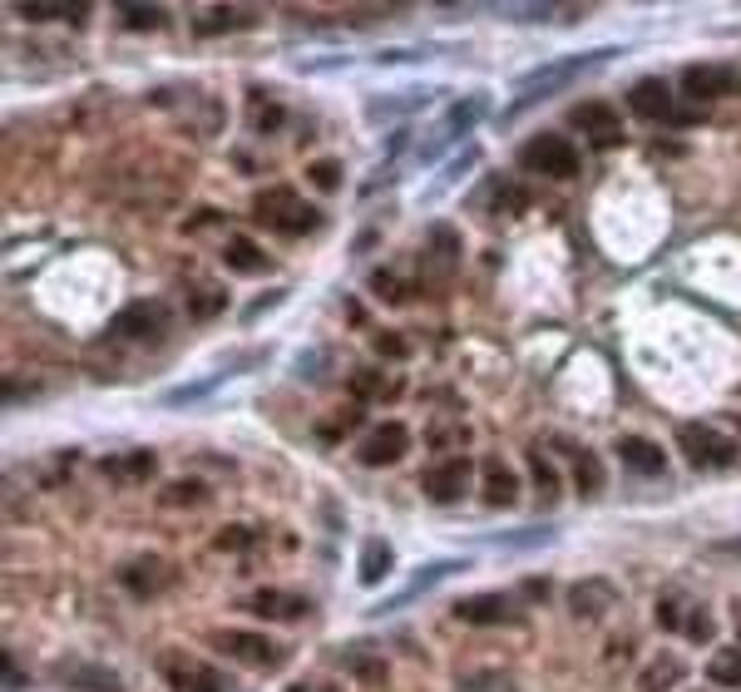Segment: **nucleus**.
<instances>
[{
	"mask_svg": "<svg viewBox=\"0 0 741 692\" xmlns=\"http://www.w3.org/2000/svg\"><path fill=\"white\" fill-rule=\"evenodd\" d=\"M608 59H613V49H588V55H569V59H553V65L529 69V75L514 85V99H509V109H504V119H519L524 109H534L539 99H549V94H559V89H569L573 79H583V75H593V69H603Z\"/></svg>",
	"mask_w": 741,
	"mask_h": 692,
	"instance_id": "obj_1",
	"label": "nucleus"
},
{
	"mask_svg": "<svg viewBox=\"0 0 741 692\" xmlns=\"http://www.w3.org/2000/svg\"><path fill=\"white\" fill-rule=\"evenodd\" d=\"M252 213L262 227H272V233H287V237H302L316 227V208L306 203V198H296L292 188H262V193L252 198Z\"/></svg>",
	"mask_w": 741,
	"mask_h": 692,
	"instance_id": "obj_2",
	"label": "nucleus"
},
{
	"mask_svg": "<svg viewBox=\"0 0 741 692\" xmlns=\"http://www.w3.org/2000/svg\"><path fill=\"white\" fill-rule=\"evenodd\" d=\"M484 114V94H470V99H454L450 109H445L440 114V124L430 129V134L420 138V144H415V158H420V164H435V158L445 154V148L454 144V138L464 134V129H474V119Z\"/></svg>",
	"mask_w": 741,
	"mask_h": 692,
	"instance_id": "obj_3",
	"label": "nucleus"
},
{
	"mask_svg": "<svg viewBox=\"0 0 741 692\" xmlns=\"http://www.w3.org/2000/svg\"><path fill=\"white\" fill-rule=\"evenodd\" d=\"M519 164L529 168V174H543V178H573L579 174V148H573L563 134H534V138H524Z\"/></svg>",
	"mask_w": 741,
	"mask_h": 692,
	"instance_id": "obj_4",
	"label": "nucleus"
},
{
	"mask_svg": "<svg viewBox=\"0 0 741 692\" xmlns=\"http://www.w3.org/2000/svg\"><path fill=\"white\" fill-rule=\"evenodd\" d=\"M677 445L697 470H727V465L737 460V445H731L721 431H711V425H682Z\"/></svg>",
	"mask_w": 741,
	"mask_h": 692,
	"instance_id": "obj_5",
	"label": "nucleus"
},
{
	"mask_svg": "<svg viewBox=\"0 0 741 692\" xmlns=\"http://www.w3.org/2000/svg\"><path fill=\"white\" fill-rule=\"evenodd\" d=\"M158 668H164V678H168V688H173V692H233V682H227L223 672L193 662L188 652H164V658H158Z\"/></svg>",
	"mask_w": 741,
	"mask_h": 692,
	"instance_id": "obj_6",
	"label": "nucleus"
},
{
	"mask_svg": "<svg viewBox=\"0 0 741 692\" xmlns=\"http://www.w3.org/2000/svg\"><path fill=\"white\" fill-rule=\"evenodd\" d=\"M464 563L460 559H440V563H425V569H415L411 579H405V589L401 593H391V599H381L371 609V618H385V613H395V609H405V603H415L420 599V593H430L435 583H445V579H454V573H460Z\"/></svg>",
	"mask_w": 741,
	"mask_h": 692,
	"instance_id": "obj_7",
	"label": "nucleus"
},
{
	"mask_svg": "<svg viewBox=\"0 0 741 692\" xmlns=\"http://www.w3.org/2000/svg\"><path fill=\"white\" fill-rule=\"evenodd\" d=\"M168 332V312L158 302H128L124 312L109 322V336H128V342H154Z\"/></svg>",
	"mask_w": 741,
	"mask_h": 692,
	"instance_id": "obj_8",
	"label": "nucleus"
},
{
	"mask_svg": "<svg viewBox=\"0 0 741 692\" xmlns=\"http://www.w3.org/2000/svg\"><path fill=\"white\" fill-rule=\"evenodd\" d=\"M119 583H124L128 593H138V599H154V593H164L168 583H173V569H168L158 554H138V559L119 563Z\"/></svg>",
	"mask_w": 741,
	"mask_h": 692,
	"instance_id": "obj_9",
	"label": "nucleus"
},
{
	"mask_svg": "<svg viewBox=\"0 0 741 692\" xmlns=\"http://www.w3.org/2000/svg\"><path fill=\"white\" fill-rule=\"evenodd\" d=\"M569 124L579 129L583 138H588L593 148H613V144H622V124L613 119V109L603 104V99H588V104H579L569 114Z\"/></svg>",
	"mask_w": 741,
	"mask_h": 692,
	"instance_id": "obj_10",
	"label": "nucleus"
},
{
	"mask_svg": "<svg viewBox=\"0 0 741 692\" xmlns=\"http://www.w3.org/2000/svg\"><path fill=\"white\" fill-rule=\"evenodd\" d=\"M207 643H213L217 652H227V658H237V662H277L282 658V648H272L262 633H243V628H213Z\"/></svg>",
	"mask_w": 741,
	"mask_h": 692,
	"instance_id": "obj_11",
	"label": "nucleus"
},
{
	"mask_svg": "<svg viewBox=\"0 0 741 692\" xmlns=\"http://www.w3.org/2000/svg\"><path fill=\"white\" fill-rule=\"evenodd\" d=\"M454 618L474 623V628H494V623H514L519 609H514L509 593H474V599L454 603Z\"/></svg>",
	"mask_w": 741,
	"mask_h": 692,
	"instance_id": "obj_12",
	"label": "nucleus"
},
{
	"mask_svg": "<svg viewBox=\"0 0 741 692\" xmlns=\"http://www.w3.org/2000/svg\"><path fill=\"white\" fill-rule=\"evenodd\" d=\"M405 445H411V435H405V425H375V431L361 435V445H356V455H361V465H391L405 455Z\"/></svg>",
	"mask_w": 741,
	"mask_h": 692,
	"instance_id": "obj_13",
	"label": "nucleus"
},
{
	"mask_svg": "<svg viewBox=\"0 0 741 692\" xmlns=\"http://www.w3.org/2000/svg\"><path fill=\"white\" fill-rule=\"evenodd\" d=\"M470 460H445V465H435V470H425V480H420V490L430 494L435 504H454L464 490H470Z\"/></svg>",
	"mask_w": 741,
	"mask_h": 692,
	"instance_id": "obj_14",
	"label": "nucleus"
},
{
	"mask_svg": "<svg viewBox=\"0 0 741 692\" xmlns=\"http://www.w3.org/2000/svg\"><path fill=\"white\" fill-rule=\"evenodd\" d=\"M628 109L638 119H648V124L672 119V89H667V79H638V85L628 89Z\"/></svg>",
	"mask_w": 741,
	"mask_h": 692,
	"instance_id": "obj_15",
	"label": "nucleus"
},
{
	"mask_svg": "<svg viewBox=\"0 0 741 692\" xmlns=\"http://www.w3.org/2000/svg\"><path fill=\"white\" fill-rule=\"evenodd\" d=\"M618 460L628 465V475H648V480H658V475H667V450L652 440H642V435H622L618 440Z\"/></svg>",
	"mask_w": 741,
	"mask_h": 692,
	"instance_id": "obj_16",
	"label": "nucleus"
},
{
	"mask_svg": "<svg viewBox=\"0 0 741 692\" xmlns=\"http://www.w3.org/2000/svg\"><path fill=\"white\" fill-rule=\"evenodd\" d=\"M257 20V10H237V5H198L188 30L193 35H227V30H247Z\"/></svg>",
	"mask_w": 741,
	"mask_h": 692,
	"instance_id": "obj_17",
	"label": "nucleus"
},
{
	"mask_svg": "<svg viewBox=\"0 0 741 692\" xmlns=\"http://www.w3.org/2000/svg\"><path fill=\"white\" fill-rule=\"evenodd\" d=\"M480 490H484V504H494V510H509V504L519 500V480H514V470L499 455H490V460L480 465Z\"/></svg>",
	"mask_w": 741,
	"mask_h": 692,
	"instance_id": "obj_18",
	"label": "nucleus"
},
{
	"mask_svg": "<svg viewBox=\"0 0 741 692\" xmlns=\"http://www.w3.org/2000/svg\"><path fill=\"white\" fill-rule=\"evenodd\" d=\"M59 682H65V688H85V692H119L124 688L114 668H104V662H85V658L59 662Z\"/></svg>",
	"mask_w": 741,
	"mask_h": 692,
	"instance_id": "obj_19",
	"label": "nucleus"
},
{
	"mask_svg": "<svg viewBox=\"0 0 741 692\" xmlns=\"http://www.w3.org/2000/svg\"><path fill=\"white\" fill-rule=\"evenodd\" d=\"M154 470H158L154 450H128V455H104V460H99V475L114 480V484H138V480H148Z\"/></svg>",
	"mask_w": 741,
	"mask_h": 692,
	"instance_id": "obj_20",
	"label": "nucleus"
},
{
	"mask_svg": "<svg viewBox=\"0 0 741 692\" xmlns=\"http://www.w3.org/2000/svg\"><path fill=\"white\" fill-rule=\"evenodd\" d=\"M247 609L257 613V618H302L306 613V593H292V589H257L252 599H247Z\"/></svg>",
	"mask_w": 741,
	"mask_h": 692,
	"instance_id": "obj_21",
	"label": "nucleus"
},
{
	"mask_svg": "<svg viewBox=\"0 0 741 692\" xmlns=\"http://www.w3.org/2000/svg\"><path fill=\"white\" fill-rule=\"evenodd\" d=\"M682 89H687L692 99H717V94H731V89H737V75H731L727 65H692L687 75H682Z\"/></svg>",
	"mask_w": 741,
	"mask_h": 692,
	"instance_id": "obj_22",
	"label": "nucleus"
},
{
	"mask_svg": "<svg viewBox=\"0 0 741 692\" xmlns=\"http://www.w3.org/2000/svg\"><path fill=\"white\" fill-rule=\"evenodd\" d=\"M569 609L573 618H603L613 609V583L608 579H583L569 589Z\"/></svg>",
	"mask_w": 741,
	"mask_h": 692,
	"instance_id": "obj_23",
	"label": "nucleus"
},
{
	"mask_svg": "<svg viewBox=\"0 0 741 692\" xmlns=\"http://www.w3.org/2000/svg\"><path fill=\"white\" fill-rule=\"evenodd\" d=\"M682 678H687V668H682V658H672V652H658V658L642 668L638 688L642 692H677Z\"/></svg>",
	"mask_w": 741,
	"mask_h": 692,
	"instance_id": "obj_24",
	"label": "nucleus"
},
{
	"mask_svg": "<svg viewBox=\"0 0 741 692\" xmlns=\"http://www.w3.org/2000/svg\"><path fill=\"white\" fill-rule=\"evenodd\" d=\"M223 263L233 267V272H267V267H272V263H267V253L252 243V237H237V233L227 237V247H223Z\"/></svg>",
	"mask_w": 741,
	"mask_h": 692,
	"instance_id": "obj_25",
	"label": "nucleus"
},
{
	"mask_svg": "<svg viewBox=\"0 0 741 692\" xmlns=\"http://www.w3.org/2000/svg\"><path fill=\"white\" fill-rule=\"evenodd\" d=\"M227 306V292L217 282H207V277H193V287H188V316H198V322H207V316H217Z\"/></svg>",
	"mask_w": 741,
	"mask_h": 692,
	"instance_id": "obj_26",
	"label": "nucleus"
},
{
	"mask_svg": "<svg viewBox=\"0 0 741 692\" xmlns=\"http://www.w3.org/2000/svg\"><path fill=\"white\" fill-rule=\"evenodd\" d=\"M247 119L257 134H272V129H282V104L267 99V89H247Z\"/></svg>",
	"mask_w": 741,
	"mask_h": 692,
	"instance_id": "obj_27",
	"label": "nucleus"
},
{
	"mask_svg": "<svg viewBox=\"0 0 741 692\" xmlns=\"http://www.w3.org/2000/svg\"><path fill=\"white\" fill-rule=\"evenodd\" d=\"M75 465H79V455H75V450H59V455H49V460H40L30 480L45 484V490H55V484H65L69 475H75Z\"/></svg>",
	"mask_w": 741,
	"mask_h": 692,
	"instance_id": "obj_28",
	"label": "nucleus"
},
{
	"mask_svg": "<svg viewBox=\"0 0 741 692\" xmlns=\"http://www.w3.org/2000/svg\"><path fill=\"white\" fill-rule=\"evenodd\" d=\"M425 237H430V247H425V263L450 267L454 257H460V237H454V227H450V223H435Z\"/></svg>",
	"mask_w": 741,
	"mask_h": 692,
	"instance_id": "obj_29",
	"label": "nucleus"
},
{
	"mask_svg": "<svg viewBox=\"0 0 741 692\" xmlns=\"http://www.w3.org/2000/svg\"><path fill=\"white\" fill-rule=\"evenodd\" d=\"M529 475H534L539 500H553V494H559V470H553V460L543 455V445H529Z\"/></svg>",
	"mask_w": 741,
	"mask_h": 692,
	"instance_id": "obj_30",
	"label": "nucleus"
},
{
	"mask_svg": "<svg viewBox=\"0 0 741 692\" xmlns=\"http://www.w3.org/2000/svg\"><path fill=\"white\" fill-rule=\"evenodd\" d=\"M203 500H207V484H203V480H193V475L158 490V504H164V510H178V504H203Z\"/></svg>",
	"mask_w": 741,
	"mask_h": 692,
	"instance_id": "obj_31",
	"label": "nucleus"
},
{
	"mask_svg": "<svg viewBox=\"0 0 741 692\" xmlns=\"http://www.w3.org/2000/svg\"><path fill=\"white\" fill-rule=\"evenodd\" d=\"M707 678L717 682V688H741V648H721V652H711Z\"/></svg>",
	"mask_w": 741,
	"mask_h": 692,
	"instance_id": "obj_32",
	"label": "nucleus"
},
{
	"mask_svg": "<svg viewBox=\"0 0 741 692\" xmlns=\"http://www.w3.org/2000/svg\"><path fill=\"white\" fill-rule=\"evenodd\" d=\"M391 569V544L385 539H366L361 544V583H381Z\"/></svg>",
	"mask_w": 741,
	"mask_h": 692,
	"instance_id": "obj_33",
	"label": "nucleus"
},
{
	"mask_svg": "<svg viewBox=\"0 0 741 692\" xmlns=\"http://www.w3.org/2000/svg\"><path fill=\"white\" fill-rule=\"evenodd\" d=\"M430 104V89H411V94H391V99H371L366 104V114L381 119V114H411V109Z\"/></svg>",
	"mask_w": 741,
	"mask_h": 692,
	"instance_id": "obj_34",
	"label": "nucleus"
},
{
	"mask_svg": "<svg viewBox=\"0 0 741 692\" xmlns=\"http://www.w3.org/2000/svg\"><path fill=\"white\" fill-rule=\"evenodd\" d=\"M563 450L573 455V480H579V494H598L603 490V470L593 455H583L579 445H563Z\"/></svg>",
	"mask_w": 741,
	"mask_h": 692,
	"instance_id": "obj_35",
	"label": "nucleus"
},
{
	"mask_svg": "<svg viewBox=\"0 0 741 692\" xmlns=\"http://www.w3.org/2000/svg\"><path fill=\"white\" fill-rule=\"evenodd\" d=\"M687 613H692L687 593H662V599H658V623H662L667 633H682V628H687Z\"/></svg>",
	"mask_w": 741,
	"mask_h": 692,
	"instance_id": "obj_36",
	"label": "nucleus"
},
{
	"mask_svg": "<svg viewBox=\"0 0 741 692\" xmlns=\"http://www.w3.org/2000/svg\"><path fill=\"white\" fill-rule=\"evenodd\" d=\"M114 20L119 25H128V30H158L168 15L158 5H114Z\"/></svg>",
	"mask_w": 741,
	"mask_h": 692,
	"instance_id": "obj_37",
	"label": "nucleus"
},
{
	"mask_svg": "<svg viewBox=\"0 0 741 692\" xmlns=\"http://www.w3.org/2000/svg\"><path fill=\"white\" fill-rule=\"evenodd\" d=\"M351 386L366 395V401H391V391H395V386L385 381L381 371H371V366H356V371H351Z\"/></svg>",
	"mask_w": 741,
	"mask_h": 692,
	"instance_id": "obj_38",
	"label": "nucleus"
},
{
	"mask_svg": "<svg viewBox=\"0 0 741 692\" xmlns=\"http://www.w3.org/2000/svg\"><path fill=\"white\" fill-rule=\"evenodd\" d=\"M25 20H85V5H20Z\"/></svg>",
	"mask_w": 741,
	"mask_h": 692,
	"instance_id": "obj_39",
	"label": "nucleus"
},
{
	"mask_svg": "<svg viewBox=\"0 0 741 692\" xmlns=\"http://www.w3.org/2000/svg\"><path fill=\"white\" fill-rule=\"evenodd\" d=\"M371 292L385 297V302H401V297H405V282L391 272V267H381V272H371Z\"/></svg>",
	"mask_w": 741,
	"mask_h": 692,
	"instance_id": "obj_40",
	"label": "nucleus"
},
{
	"mask_svg": "<svg viewBox=\"0 0 741 692\" xmlns=\"http://www.w3.org/2000/svg\"><path fill=\"white\" fill-rule=\"evenodd\" d=\"M549 539V529H514V534H499L494 544H504V549H529V544H543Z\"/></svg>",
	"mask_w": 741,
	"mask_h": 692,
	"instance_id": "obj_41",
	"label": "nucleus"
},
{
	"mask_svg": "<svg viewBox=\"0 0 741 692\" xmlns=\"http://www.w3.org/2000/svg\"><path fill=\"white\" fill-rule=\"evenodd\" d=\"M682 633H687L692 643H707V638H711V613L692 609V613H687V628H682Z\"/></svg>",
	"mask_w": 741,
	"mask_h": 692,
	"instance_id": "obj_42",
	"label": "nucleus"
},
{
	"mask_svg": "<svg viewBox=\"0 0 741 692\" xmlns=\"http://www.w3.org/2000/svg\"><path fill=\"white\" fill-rule=\"evenodd\" d=\"M375 351L391 356V361H401V356H405V336L401 332H375Z\"/></svg>",
	"mask_w": 741,
	"mask_h": 692,
	"instance_id": "obj_43",
	"label": "nucleus"
},
{
	"mask_svg": "<svg viewBox=\"0 0 741 692\" xmlns=\"http://www.w3.org/2000/svg\"><path fill=\"white\" fill-rule=\"evenodd\" d=\"M247 544H252V529H223L213 539V549H247Z\"/></svg>",
	"mask_w": 741,
	"mask_h": 692,
	"instance_id": "obj_44",
	"label": "nucleus"
},
{
	"mask_svg": "<svg viewBox=\"0 0 741 692\" xmlns=\"http://www.w3.org/2000/svg\"><path fill=\"white\" fill-rule=\"evenodd\" d=\"M474 158H480V154H474V148H470V154H460V164H454V168H445V174H440V178H435V193H440V188H450V183H454V178H460V174H464V168H470V164H474Z\"/></svg>",
	"mask_w": 741,
	"mask_h": 692,
	"instance_id": "obj_45",
	"label": "nucleus"
},
{
	"mask_svg": "<svg viewBox=\"0 0 741 692\" xmlns=\"http://www.w3.org/2000/svg\"><path fill=\"white\" fill-rule=\"evenodd\" d=\"M277 302H282V292H267V297H257V302L247 306V316H243V322H257V316H262L267 306H277Z\"/></svg>",
	"mask_w": 741,
	"mask_h": 692,
	"instance_id": "obj_46",
	"label": "nucleus"
},
{
	"mask_svg": "<svg viewBox=\"0 0 741 692\" xmlns=\"http://www.w3.org/2000/svg\"><path fill=\"white\" fill-rule=\"evenodd\" d=\"M0 668H5V688L15 692V688H20V662H15V652H5V658H0Z\"/></svg>",
	"mask_w": 741,
	"mask_h": 692,
	"instance_id": "obj_47",
	"label": "nucleus"
},
{
	"mask_svg": "<svg viewBox=\"0 0 741 692\" xmlns=\"http://www.w3.org/2000/svg\"><path fill=\"white\" fill-rule=\"evenodd\" d=\"M312 178H316L322 188H332V183H336V168H332V164H316V168H312Z\"/></svg>",
	"mask_w": 741,
	"mask_h": 692,
	"instance_id": "obj_48",
	"label": "nucleus"
},
{
	"mask_svg": "<svg viewBox=\"0 0 741 692\" xmlns=\"http://www.w3.org/2000/svg\"><path fill=\"white\" fill-rule=\"evenodd\" d=\"M292 692H336V688H326V682H312V688H292Z\"/></svg>",
	"mask_w": 741,
	"mask_h": 692,
	"instance_id": "obj_49",
	"label": "nucleus"
},
{
	"mask_svg": "<svg viewBox=\"0 0 741 692\" xmlns=\"http://www.w3.org/2000/svg\"><path fill=\"white\" fill-rule=\"evenodd\" d=\"M737 623H741V603H737Z\"/></svg>",
	"mask_w": 741,
	"mask_h": 692,
	"instance_id": "obj_50",
	"label": "nucleus"
}]
</instances>
